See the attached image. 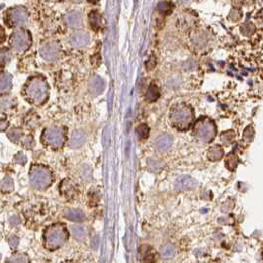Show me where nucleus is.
<instances>
[{"label":"nucleus","mask_w":263,"mask_h":263,"mask_svg":"<svg viewBox=\"0 0 263 263\" xmlns=\"http://www.w3.org/2000/svg\"><path fill=\"white\" fill-rule=\"evenodd\" d=\"M159 97H160L159 88L156 85H150L146 92V100L148 102H155L159 99Z\"/></svg>","instance_id":"nucleus-20"},{"label":"nucleus","mask_w":263,"mask_h":263,"mask_svg":"<svg viewBox=\"0 0 263 263\" xmlns=\"http://www.w3.org/2000/svg\"><path fill=\"white\" fill-rule=\"evenodd\" d=\"M173 144V137L168 134H164L160 136L156 141V146L160 151H165Z\"/></svg>","instance_id":"nucleus-12"},{"label":"nucleus","mask_w":263,"mask_h":263,"mask_svg":"<svg viewBox=\"0 0 263 263\" xmlns=\"http://www.w3.org/2000/svg\"><path fill=\"white\" fill-rule=\"evenodd\" d=\"M10 60V53L7 49H2L1 50V64L2 67Z\"/></svg>","instance_id":"nucleus-25"},{"label":"nucleus","mask_w":263,"mask_h":263,"mask_svg":"<svg viewBox=\"0 0 263 263\" xmlns=\"http://www.w3.org/2000/svg\"><path fill=\"white\" fill-rule=\"evenodd\" d=\"M194 118V113L186 104H177L172 107L170 112V120L176 129L184 131L190 127Z\"/></svg>","instance_id":"nucleus-2"},{"label":"nucleus","mask_w":263,"mask_h":263,"mask_svg":"<svg viewBox=\"0 0 263 263\" xmlns=\"http://www.w3.org/2000/svg\"><path fill=\"white\" fill-rule=\"evenodd\" d=\"M34 145H35L34 139H33L31 136H28V137H26V138L24 139V141H23V146H24L25 148L30 149V148H32V147L34 146Z\"/></svg>","instance_id":"nucleus-27"},{"label":"nucleus","mask_w":263,"mask_h":263,"mask_svg":"<svg viewBox=\"0 0 263 263\" xmlns=\"http://www.w3.org/2000/svg\"><path fill=\"white\" fill-rule=\"evenodd\" d=\"M24 94L30 102L42 104L48 97V84L42 77H32L24 87Z\"/></svg>","instance_id":"nucleus-1"},{"label":"nucleus","mask_w":263,"mask_h":263,"mask_svg":"<svg viewBox=\"0 0 263 263\" xmlns=\"http://www.w3.org/2000/svg\"><path fill=\"white\" fill-rule=\"evenodd\" d=\"M105 88V82L103 80L102 78L98 75H94L91 80H90V83H89V90L90 92L94 95V96H97V95H100L103 92Z\"/></svg>","instance_id":"nucleus-10"},{"label":"nucleus","mask_w":263,"mask_h":263,"mask_svg":"<svg viewBox=\"0 0 263 263\" xmlns=\"http://www.w3.org/2000/svg\"><path fill=\"white\" fill-rule=\"evenodd\" d=\"M64 238V230L61 228L55 227L48 233V240L53 244H59Z\"/></svg>","instance_id":"nucleus-14"},{"label":"nucleus","mask_w":263,"mask_h":263,"mask_svg":"<svg viewBox=\"0 0 263 263\" xmlns=\"http://www.w3.org/2000/svg\"><path fill=\"white\" fill-rule=\"evenodd\" d=\"M223 149L222 147L219 146H212L210 149H209V152H208V158L211 160V161H219L220 159L223 157Z\"/></svg>","instance_id":"nucleus-19"},{"label":"nucleus","mask_w":263,"mask_h":263,"mask_svg":"<svg viewBox=\"0 0 263 263\" xmlns=\"http://www.w3.org/2000/svg\"><path fill=\"white\" fill-rule=\"evenodd\" d=\"M40 54L45 60L56 61L60 56V48L57 43L49 42L41 47Z\"/></svg>","instance_id":"nucleus-8"},{"label":"nucleus","mask_w":263,"mask_h":263,"mask_svg":"<svg viewBox=\"0 0 263 263\" xmlns=\"http://www.w3.org/2000/svg\"><path fill=\"white\" fill-rule=\"evenodd\" d=\"M65 216L68 219L72 220L74 222H82L85 219V215L82 211L77 209H71L65 213Z\"/></svg>","instance_id":"nucleus-17"},{"label":"nucleus","mask_w":263,"mask_h":263,"mask_svg":"<svg viewBox=\"0 0 263 263\" xmlns=\"http://www.w3.org/2000/svg\"><path fill=\"white\" fill-rule=\"evenodd\" d=\"M30 183L36 189L47 188L51 183L53 176L51 171L42 165H34L30 169Z\"/></svg>","instance_id":"nucleus-3"},{"label":"nucleus","mask_w":263,"mask_h":263,"mask_svg":"<svg viewBox=\"0 0 263 263\" xmlns=\"http://www.w3.org/2000/svg\"><path fill=\"white\" fill-rule=\"evenodd\" d=\"M5 127H6V126H5V123H4V121L2 120V121H1V130L4 131V130H5Z\"/></svg>","instance_id":"nucleus-30"},{"label":"nucleus","mask_w":263,"mask_h":263,"mask_svg":"<svg viewBox=\"0 0 263 263\" xmlns=\"http://www.w3.org/2000/svg\"><path fill=\"white\" fill-rule=\"evenodd\" d=\"M195 135L203 143L211 142L216 136V126L213 121L207 118L200 119L195 125Z\"/></svg>","instance_id":"nucleus-4"},{"label":"nucleus","mask_w":263,"mask_h":263,"mask_svg":"<svg viewBox=\"0 0 263 263\" xmlns=\"http://www.w3.org/2000/svg\"><path fill=\"white\" fill-rule=\"evenodd\" d=\"M22 134H23V132L21 131L20 129H13L7 134V136H8V139L11 142L17 143L18 141H20V139L22 137Z\"/></svg>","instance_id":"nucleus-22"},{"label":"nucleus","mask_w":263,"mask_h":263,"mask_svg":"<svg viewBox=\"0 0 263 263\" xmlns=\"http://www.w3.org/2000/svg\"><path fill=\"white\" fill-rule=\"evenodd\" d=\"M42 141L47 146H52L53 148H59L65 141L64 130L59 127L48 128L43 133Z\"/></svg>","instance_id":"nucleus-5"},{"label":"nucleus","mask_w":263,"mask_h":263,"mask_svg":"<svg viewBox=\"0 0 263 263\" xmlns=\"http://www.w3.org/2000/svg\"><path fill=\"white\" fill-rule=\"evenodd\" d=\"M158 9L162 13H166L171 9V3L168 1H161L158 4Z\"/></svg>","instance_id":"nucleus-24"},{"label":"nucleus","mask_w":263,"mask_h":263,"mask_svg":"<svg viewBox=\"0 0 263 263\" xmlns=\"http://www.w3.org/2000/svg\"><path fill=\"white\" fill-rule=\"evenodd\" d=\"M27 20H28V13L26 9L20 6L11 8L6 14V21L9 23L10 26H13V27H18L26 24Z\"/></svg>","instance_id":"nucleus-7"},{"label":"nucleus","mask_w":263,"mask_h":263,"mask_svg":"<svg viewBox=\"0 0 263 263\" xmlns=\"http://www.w3.org/2000/svg\"><path fill=\"white\" fill-rule=\"evenodd\" d=\"M14 188L13 179L10 176H5L1 182V189L3 192H10Z\"/></svg>","instance_id":"nucleus-21"},{"label":"nucleus","mask_w":263,"mask_h":263,"mask_svg":"<svg viewBox=\"0 0 263 263\" xmlns=\"http://www.w3.org/2000/svg\"><path fill=\"white\" fill-rule=\"evenodd\" d=\"M14 162L15 163L23 165V164H25L27 162V158H26V156L24 154L18 152L14 157Z\"/></svg>","instance_id":"nucleus-26"},{"label":"nucleus","mask_w":263,"mask_h":263,"mask_svg":"<svg viewBox=\"0 0 263 263\" xmlns=\"http://www.w3.org/2000/svg\"><path fill=\"white\" fill-rule=\"evenodd\" d=\"M10 44L16 52H25L31 45V36L25 30H19L12 34Z\"/></svg>","instance_id":"nucleus-6"},{"label":"nucleus","mask_w":263,"mask_h":263,"mask_svg":"<svg viewBox=\"0 0 263 263\" xmlns=\"http://www.w3.org/2000/svg\"><path fill=\"white\" fill-rule=\"evenodd\" d=\"M137 134H138L140 139H146L149 135V128L147 127V125H146V124L140 125L137 128Z\"/></svg>","instance_id":"nucleus-23"},{"label":"nucleus","mask_w":263,"mask_h":263,"mask_svg":"<svg viewBox=\"0 0 263 263\" xmlns=\"http://www.w3.org/2000/svg\"><path fill=\"white\" fill-rule=\"evenodd\" d=\"M86 142V135L83 131H74L71 137V141H70V146L72 148H78L81 146L84 145V143Z\"/></svg>","instance_id":"nucleus-13"},{"label":"nucleus","mask_w":263,"mask_h":263,"mask_svg":"<svg viewBox=\"0 0 263 263\" xmlns=\"http://www.w3.org/2000/svg\"><path fill=\"white\" fill-rule=\"evenodd\" d=\"M89 23L93 29L99 30L102 27V17L96 11H92L89 14Z\"/></svg>","instance_id":"nucleus-16"},{"label":"nucleus","mask_w":263,"mask_h":263,"mask_svg":"<svg viewBox=\"0 0 263 263\" xmlns=\"http://www.w3.org/2000/svg\"><path fill=\"white\" fill-rule=\"evenodd\" d=\"M12 86V77L9 73H1V92H5L9 90Z\"/></svg>","instance_id":"nucleus-18"},{"label":"nucleus","mask_w":263,"mask_h":263,"mask_svg":"<svg viewBox=\"0 0 263 263\" xmlns=\"http://www.w3.org/2000/svg\"><path fill=\"white\" fill-rule=\"evenodd\" d=\"M198 182L190 176H180L176 179V188L177 190H191L197 187Z\"/></svg>","instance_id":"nucleus-9"},{"label":"nucleus","mask_w":263,"mask_h":263,"mask_svg":"<svg viewBox=\"0 0 263 263\" xmlns=\"http://www.w3.org/2000/svg\"><path fill=\"white\" fill-rule=\"evenodd\" d=\"M172 252H173V249H171L170 247H167V248H166V251L163 252V255H164V256H168V255H170Z\"/></svg>","instance_id":"nucleus-29"},{"label":"nucleus","mask_w":263,"mask_h":263,"mask_svg":"<svg viewBox=\"0 0 263 263\" xmlns=\"http://www.w3.org/2000/svg\"><path fill=\"white\" fill-rule=\"evenodd\" d=\"M65 22L69 26L73 28H77L82 24V17L77 11H71L70 13L65 15Z\"/></svg>","instance_id":"nucleus-15"},{"label":"nucleus","mask_w":263,"mask_h":263,"mask_svg":"<svg viewBox=\"0 0 263 263\" xmlns=\"http://www.w3.org/2000/svg\"><path fill=\"white\" fill-rule=\"evenodd\" d=\"M73 233L75 235V237H79V238H81L85 235V232L81 227H73Z\"/></svg>","instance_id":"nucleus-28"},{"label":"nucleus","mask_w":263,"mask_h":263,"mask_svg":"<svg viewBox=\"0 0 263 263\" xmlns=\"http://www.w3.org/2000/svg\"><path fill=\"white\" fill-rule=\"evenodd\" d=\"M89 43V36L85 32H76L71 38V44L74 48H83Z\"/></svg>","instance_id":"nucleus-11"}]
</instances>
